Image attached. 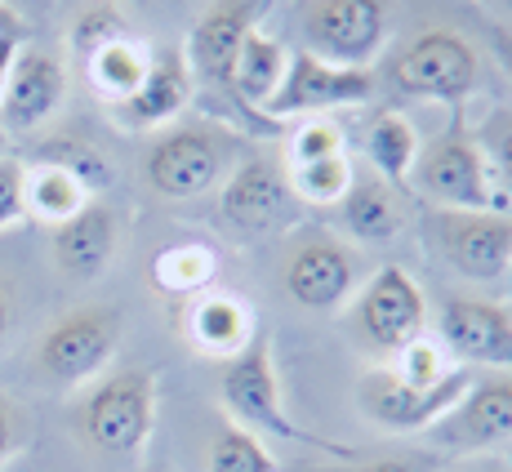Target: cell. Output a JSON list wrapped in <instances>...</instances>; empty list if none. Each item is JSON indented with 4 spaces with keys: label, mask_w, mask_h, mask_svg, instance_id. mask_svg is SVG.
I'll return each instance as SVG.
<instances>
[{
    "label": "cell",
    "mask_w": 512,
    "mask_h": 472,
    "mask_svg": "<svg viewBox=\"0 0 512 472\" xmlns=\"http://www.w3.org/2000/svg\"><path fill=\"white\" fill-rule=\"evenodd\" d=\"M428 294L401 263H383L348 299V330L374 357H397L406 343L428 334Z\"/></svg>",
    "instance_id": "5"
},
{
    "label": "cell",
    "mask_w": 512,
    "mask_h": 472,
    "mask_svg": "<svg viewBox=\"0 0 512 472\" xmlns=\"http://www.w3.org/2000/svg\"><path fill=\"white\" fill-rule=\"evenodd\" d=\"M508 468H512V446H508Z\"/></svg>",
    "instance_id": "43"
},
{
    "label": "cell",
    "mask_w": 512,
    "mask_h": 472,
    "mask_svg": "<svg viewBox=\"0 0 512 472\" xmlns=\"http://www.w3.org/2000/svg\"><path fill=\"white\" fill-rule=\"evenodd\" d=\"M192 98H196V81L183 58V45L152 49V67H147L143 85L125 103H116L112 116L125 130H165L192 107Z\"/></svg>",
    "instance_id": "19"
},
{
    "label": "cell",
    "mask_w": 512,
    "mask_h": 472,
    "mask_svg": "<svg viewBox=\"0 0 512 472\" xmlns=\"http://www.w3.org/2000/svg\"><path fill=\"white\" fill-rule=\"evenodd\" d=\"M219 272H223L219 250H214L210 241H201V236H192V241L165 245V250L152 259L147 277H152L156 294H165V299H174L183 308L187 299L214 290V285H219Z\"/></svg>",
    "instance_id": "22"
},
{
    "label": "cell",
    "mask_w": 512,
    "mask_h": 472,
    "mask_svg": "<svg viewBox=\"0 0 512 472\" xmlns=\"http://www.w3.org/2000/svg\"><path fill=\"white\" fill-rule=\"evenodd\" d=\"M272 0H210L205 14L192 23L183 41V58L192 67L196 94H210L214 103H236L232 98V63L245 36L259 27V14Z\"/></svg>",
    "instance_id": "13"
},
{
    "label": "cell",
    "mask_w": 512,
    "mask_h": 472,
    "mask_svg": "<svg viewBox=\"0 0 512 472\" xmlns=\"http://www.w3.org/2000/svg\"><path fill=\"white\" fill-rule=\"evenodd\" d=\"M156 432V370L125 366L98 379L76 406V437L107 464L134 468Z\"/></svg>",
    "instance_id": "4"
},
{
    "label": "cell",
    "mask_w": 512,
    "mask_h": 472,
    "mask_svg": "<svg viewBox=\"0 0 512 472\" xmlns=\"http://www.w3.org/2000/svg\"><path fill=\"white\" fill-rule=\"evenodd\" d=\"M219 406L228 424H241L250 432H259L263 441L277 437L290 446H308L334 459H361L352 446L330 441L312 428H299L294 415L285 410V392H281V375H277V348H272V334L263 330L241 357H232L228 366H219Z\"/></svg>",
    "instance_id": "2"
},
{
    "label": "cell",
    "mask_w": 512,
    "mask_h": 472,
    "mask_svg": "<svg viewBox=\"0 0 512 472\" xmlns=\"http://www.w3.org/2000/svg\"><path fill=\"white\" fill-rule=\"evenodd\" d=\"M472 379H477V370L459 366L450 379L432 383V388H415V383H406L392 366H370L366 375L357 379V406L374 428L397 432V437H415V432H428L464 397Z\"/></svg>",
    "instance_id": "11"
},
{
    "label": "cell",
    "mask_w": 512,
    "mask_h": 472,
    "mask_svg": "<svg viewBox=\"0 0 512 472\" xmlns=\"http://www.w3.org/2000/svg\"><path fill=\"white\" fill-rule=\"evenodd\" d=\"M285 67H290V49L281 45V36L254 27V32L241 41V49H236V63H232V98H236V107H241L245 116L268 121L263 107H268V98L277 94Z\"/></svg>",
    "instance_id": "21"
},
{
    "label": "cell",
    "mask_w": 512,
    "mask_h": 472,
    "mask_svg": "<svg viewBox=\"0 0 512 472\" xmlns=\"http://www.w3.org/2000/svg\"><path fill=\"white\" fill-rule=\"evenodd\" d=\"M90 201L94 196L85 192L67 170L45 165V161H27V219L58 228V223H67L76 210H85Z\"/></svg>",
    "instance_id": "27"
},
{
    "label": "cell",
    "mask_w": 512,
    "mask_h": 472,
    "mask_svg": "<svg viewBox=\"0 0 512 472\" xmlns=\"http://www.w3.org/2000/svg\"><path fill=\"white\" fill-rule=\"evenodd\" d=\"M27 219V161L18 152L0 156V232Z\"/></svg>",
    "instance_id": "34"
},
{
    "label": "cell",
    "mask_w": 512,
    "mask_h": 472,
    "mask_svg": "<svg viewBox=\"0 0 512 472\" xmlns=\"http://www.w3.org/2000/svg\"><path fill=\"white\" fill-rule=\"evenodd\" d=\"M27 441H32V419L18 401L0 397V468L9 464L14 455H23Z\"/></svg>",
    "instance_id": "36"
},
{
    "label": "cell",
    "mask_w": 512,
    "mask_h": 472,
    "mask_svg": "<svg viewBox=\"0 0 512 472\" xmlns=\"http://www.w3.org/2000/svg\"><path fill=\"white\" fill-rule=\"evenodd\" d=\"M9 152V143H5V130H0V156H5Z\"/></svg>",
    "instance_id": "41"
},
{
    "label": "cell",
    "mask_w": 512,
    "mask_h": 472,
    "mask_svg": "<svg viewBox=\"0 0 512 472\" xmlns=\"http://www.w3.org/2000/svg\"><path fill=\"white\" fill-rule=\"evenodd\" d=\"M486 41H490V54H495V63L508 72L512 81V27L504 23H486Z\"/></svg>",
    "instance_id": "37"
},
{
    "label": "cell",
    "mask_w": 512,
    "mask_h": 472,
    "mask_svg": "<svg viewBox=\"0 0 512 472\" xmlns=\"http://www.w3.org/2000/svg\"><path fill=\"white\" fill-rule=\"evenodd\" d=\"M67 98V72L58 54L41 45H18L9 63L5 90H0V130L5 134H32Z\"/></svg>",
    "instance_id": "18"
},
{
    "label": "cell",
    "mask_w": 512,
    "mask_h": 472,
    "mask_svg": "<svg viewBox=\"0 0 512 472\" xmlns=\"http://www.w3.org/2000/svg\"><path fill=\"white\" fill-rule=\"evenodd\" d=\"M179 330H183L187 348H192L196 357L219 361V366H228L232 357H241V352L263 334L254 303L245 299L241 290H219V285L183 303Z\"/></svg>",
    "instance_id": "16"
},
{
    "label": "cell",
    "mask_w": 512,
    "mask_h": 472,
    "mask_svg": "<svg viewBox=\"0 0 512 472\" xmlns=\"http://www.w3.org/2000/svg\"><path fill=\"white\" fill-rule=\"evenodd\" d=\"M14 49H18V41H0V90H5V76H9V63H14Z\"/></svg>",
    "instance_id": "40"
},
{
    "label": "cell",
    "mask_w": 512,
    "mask_h": 472,
    "mask_svg": "<svg viewBox=\"0 0 512 472\" xmlns=\"http://www.w3.org/2000/svg\"><path fill=\"white\" fill-rule=\"evenodd\" d=\"M23 161H45V165H58V170H67L76 183H81L90 196L107 192L116 183V165L107 161V152L90 139H76V134H54V139L36 143L32 152L23 156Z\"/></svg>",
    "instance_id": "26"
},
{
    "label": "cell",
    "mask_w": 512,
    "mask_h": 472,
    "mask_svg": "<svg viewBox=\"0 0 512 472\" xmlns=\"http://www.w3.org/2000/svg\"><path fill=\"white\" fill-rule=\"evenodd\" d=\"M205 468L210 472H285L281 459L272 455V446L259 432L228 424V419L214 428L210 450H205Z\"/></svg>",
    "instance_id": "28"
},
{
    "label": "cell",
    "mask_w": 512,
    "mask_h": 472,
    "mask_svg": "<svg viewBox=\"0 0 512 472\" xmlns=\"http://www.w3.org/2000/svg\"><path fill=\"white\" fill-rule=\"evenodd\" d=\"M477 143L486 152L490 170H495L499 188L512 196V107H490L477 130Z\"/></svg>",
    "instance_id": "33"
},
{
    "label": "cell",
    "mask_w": 512,
    "mask_h": 472,
    "mask_svg": "<svg viewBox=\"0 0 512 472\" xmlns=\"http://www.w3.org/2000/svg\"><path fill=\"white\" fill-rule=\"evenodd\" d=\"M0 41L27 45V18L18 14V9H9V5H0Z\"/></svg>",
    "instance_id": "38"
},
{
    "label": "cell",
    "mask_w": 512,
    "mask_h": 472,
    "mask_svg": "<svg viewBox=\"0 0 512 472\" xmlns=\"http://www.w3.org/2000/svg\"><path fill=\"white\" fill-rule=\"evenodd\" d=\"M81 63H85V76H90V90L103 98L107 107H116L143 85L147 67H152V49L130 32V36L107 41L103 49H94V54L81 58Z\"/></svg>",
    "instance_id": "25"
},
{
    "label": "cell",
    "mask_w": 512,
    "mask_h": 472,
    "mask_svg": "<svg viewBox=\"0 0 512 472\" xmlns=\"http://www.w3.org/2000/svg\"><path fill=\"white\" fill-rule=\"evenodd\" d=\"M392 370H397L406 383H415V388H432V383L450 379L459 370V361L446 352V343L432 339V334H419L415 343H406V348L397 352V357L388 361Z\"/></svg>",
    "instance_id": "30"
},
{
    "label": "cell",
    "mask_w": 512,
    "mask_h": 472,
    "mask_svg": "<svg viewBox=\"0 0 512 472\" xmlns=\"http://www.w3.org/2000/svg\"><path fill=\"white\" fill-rule=\"evenodd\" d=\"M0 5H9V9H14V0H0ZM41 5H45V0H41Z\"/></svg>",
    "instance_id": "42"
},
{
    "label": "cell",
    "mask_w": 512,
    "mask_h": 472,
    "mask_svg": "<svg viewBox=\"0 0 512 472\" xmlns=\"http://www.w3.org/2000/svg\"><path fill=\"white\" fill-rule=\"evenodd\" d=\"M219 219L241 241H272L303 223V205L277 161L250 152L219 188Z\"/></svg>",
    "instance_id": "7"
},
{
    "label": "cell",
    "mask_w": 512,
    "mask_h": 472,
    "mask_svg": "<svg viewBox=\"0 0 512 472\" xmlns=\"http://www.w3.org/2000/svg\"><path fill=\"white\" fill-rule=\"evenodd\" d=\"M446 455L441 450H397V455H379V459H361L339 472H441Z\"/></svg>",
    "instance_id": "35"
},
{
    "label": "cell",
    "mask_w": 512,
    "mask_h": 472,
    "mask_svg": "<svg viewBox=\"0 0 512 472\" xmlns=\"http://www.w3.org/2000/svg\"><path fill=\"white\" fill-rule=\"evenodd\" d=\"M397 18V0H308L303 49L334 67L370 72Z\"/></svg>",
    "instance_id": "8"
},
{
    "label": "cell",
    "mask_w": 512,
    "mask_h": 472,
    "mask_svg": "<svg viewBox=\"0 0 512 472\" xmlns=\"http://www.w3.org/2000/svg\"><path fill=\"white\" fill-rule=\"evenodd\" d=\"M116 241H121V223H116V210L103 201H90L85 210H76L67 223H58L49 245H54V263L67 281H94L107 272L116 254Z\"/></svg>",
    "instance_id": "20"
},
{
    "label": "cell",
    "mask_w": 512,
    "mask_h": 472,
    "mask_svg": "<svg viewBox=\"0 0 512 472\" xmlns=\"http://www.w3.org/2000/svg\"><path fill=\"white\" fill-rule=\"evenodd\" d=\"M366 161L370 170L379 174L388 188H410V170H415L419 161V130L410 125L406 112H397V107H379V112L366 121Z\"/></svg>",
    "instance_id": "24"
},
{
    "label": "cell",
    "mask_w": 512,
    "mask_h": 472,
    "mask_svg": "<svg viewBox=\"0 0 512 472\" xmlns=\"http://www.w3.org/2000/svg\"><path fill=\"white\" fill-rule=\"evenodd\" d=\"M281 285L303 312H339L361 285L357 254L326 228H299L281 259Z\"/></svg>",
    "instance_id": "12"
},
{
    "label": "cell",
    "mask_w": 512,
    "mask_h": 472,
    "mask_svg": "<svg viewBox=\"0 0 512 472\" xmlns=\"http://www.w3.org/2000/svg\"><path fill=\"white\" fill-rule=\"evenodd\" d=\"M441 455H472V450L512 446V375L472 379L468 392L428 428Z\"/></svg>",
    "instance_id": "15"
},
{
    "label": "cell",
    "mask_w": 512,
    "mask_h": 472,
    "mask_svg": "<svg viewBox=\"0 0 512 472\" xmlns=\"http://www.w3.org/2000/svg\"><path fill=\"white\" fill-rule=\"evenodd\" d=\"M374 98V76L352 72V67H334L326 58L294 49L290 67H285L277 94L268 98L263 116L272 125L281 121H308V116H330L334 107H361Z\"/></svg>",
    "instance_id": "14"
},
{
    "label": "cell",
    "mask_w": 512,
    "mask_h": 472,
    "mask_svg": "<svg viewBox=\"0 0 512 472\" xmlns=\"http://www.w3.org/2000/svg\"><path fill=\"white\" fill-rule=\"evenodd\" d=\"M437 339L459 366L512 375V312L495 299H446L437 317Z\"/></svg>",
    "instance_id": "17"
},
{
    "label": "cell",
    "mask_w": 512,
    "mask_h": 472,
    "mask_svg": "<svg viewBox=\"0 0 512 472\" xmlns=\"http://www.w3.org/2000/svg\"><path fill=\"white\" fill-rule=\"evenodd\" d=\"M343 152H348V134H343L330 116L294 121V130H290V165L326 161V156H343Z\"/></svg>",
    "instance_id": "31"
},
{
    "label": "cell",
    "mask_w": 512,
    "mask_h": 472,
    "mask_svg": "<svg viewBox=\"0 0 512 472\" xmlns=\"http://www.w3.org/2000/svg\"><path fill=\"white\" fill-rule=\"evenodd\" d=\"M14 321H18L14 290H9V285L0 281V348H5V343H9V334H14Z\"/></svg>",
    "instance_id": "39"
},
{
    "label": "cell",
    "mask_w": 512,
    "mask_h": 472,
    "mask_svg": "<svg viewBox=\"0 0 512 472\" xmlns=\"http://www.w3.org/2000/svg\"><path fill=\"white\" fill-rule=\"evenodd\" d=\"M299 205H312V210H334V205L348 196L352 179H357V165L352 156H326V161H308V165H290L285 170Z\"/></svg>",
    "instance_id": "29"
},
{
    "label": "cell",
    "mask_w": 512,
    "mask_h": 472,
    "mask_svg": "<svg viewBox=\"0 0 512 472\" xmlns=\"http://www.w3.org/2000/svg\"><path fill=\"white\" fill-rule=\"evenodd\" d=\"M339 214H343V228L357 236L361 245H392L401 228H406V210L397 201V188H388L374 170L352 179L348 196L339 201Z\"/></svg>",
    "instance_id": "23"
},
{
    "label": "cell",
    "mask_w": 512,
    "mask_h": 472,
    "mask_svg": "<svg viewBox=\"0 0 512 472\" xmlns=\"http://www.w3.org/2000/svg\"><path fill=\"white\" fill-rule=\"evenodd\" d=\"M116 36H130V23L125 14L112 5V0H94L90 9H81V18L72 23V49L76 58H90L94 49H103Z\"/></svg>",
    "instance_id": "32"
},
{
    "label": "cell",
    "mask_w": 512,
    "mask_h": 472,
    "mask_svg": "<svg viewBox=\"0 0 512 472\" xmlns=\"http://www.w3.org/2000/svg\"><path fill=\"white\" fill-rule=\"evenodd\" d=\"M388 81L397 94L419 98V103L441 107H468V98L481 85V54L472 49L468 36L450 27H428L401 49L388 67Z\"/></svg>",
    "instance_id": "6"
},
{
    "label": "cell",
    "mask_w": 512,
    "mask_h": 472,
    "mask_svg": "<svg viewBox=\"0 0 512 472\" xmlns=\"http://www.w3.org/2000/svg\"><path fill=\"white\" fill-rule=\"evenodd\" d=\"M250 156V143L236 125L219 116L183 121L161 130L143 152V179L152 192L170 201H196V196L223 188V179Z\"/></svg>",
    "instance_id": "1"
},
{
    "label": "cell",
    "mask_w": 512,
    "mask_h": 472,
    "mask_svg": "<svg viewBox=\"0 0 512 472\" xmlns=\"http://www.w3.org/2000/svg\"><path fill=\"white\" fill-rule=\"evenodd\" d=\"M410 192L437 210H481V214H512V196L499 188L477 130L468 125V107L450 112V125L432 143L419 147V161L410 170Z\"/></svg>",
    "instance_id": "3"
},
{
    "label": "cell",
    "mask_w": 512,
    "mask_h": 472,
    "mask_svg": "<svg viewBox=\"0 0 512 472\" xmlns=\"http://www.w3.org/2000/svg\"><path fill=\"white\" fill-rule=\"evenodd\" d=\"M423 241L450 272L468 281H504L512 272V214L437 210L423 205Z\"/></svg>",
    "instance_id": "9"
},
{
    "label": "cell",
    "mask_w": 512,
    "mask_h": 472,
    "mask_svg": "<svg viewBox=\"0 0 512 472\" xmlns=\"http://www.w3.org/2000/svg\"><path fill=\"white\" fill-rule=\"evenodd\" d=\"M116 348H121V312L90 303V308H72L54 321L41 343H36V370L54 383V388H81L94 375L112 366Z\"/></svg>",
    "instance_id": "10"
}]
</instances>
